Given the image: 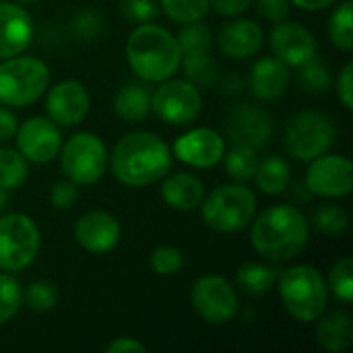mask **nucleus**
<instances>
[{
	"instance_id": "1",
	"label": "nucleus",
	"mask_w": 353,
	"mask_h": 353,
	"mask_svg": "<svg viewBox=\"0 0 353 353\" xmlns=\"http://www.w3.org/2000/svg\"><path fill=\"white\" fill-rule=\"evenodd\" d=\"M112 172L124 186H149L172 170V151L163 139L139 130L126 134L112 151Z\"/></svg>"
},
{
	"instance_id": "2",
	"label": "nucleus",
	"mask_w": 353,
	"mask_h": 353,
	"mask_svg": "<svg viewBox=\"0 0 353 353\" xmlns=\"http://www.w3.org/2000/svg\"><path fill=\"white\" fill-rule=\"evenodd\" d=\"M250 242L259 254L273 263L290 261L308 244V221L294 205L269 207L256 217Z\"/></svg>"
},
{
	"instance_id": "3",
	"label": "nucleus",
	"mask_w": 353,
	"mask_h": 353,
	"mask_svg": "<svg viewBox=\"0 0 353 353\" xmlns=\"http://www.w3.org/2000/svg\"><path fill=\"white\" fill-rule=\"evenodd\" d=\"M126 58L139 79L147 83H161L180 68L182 52L168 29L143 23L126 41Z\"/></svg>"
},
{
	"instance_id": "4",
	"label": "nucleus",
	"mask_w": 353,
	"mask_h": 353,
	"mask_svg": "<svg viewBox=\"0 0 353 353\" xmlns=\"http://www.w3.org/2000/svg\"><path fill=\"white\" fill-rule=\"evenodd\" d=\"M279 296L283 308L302 323L316 321L327 308V283L310 265H298L279 273Z\"/></svg>"
},
{
	"instance_id": "5",
	"label": "nucleus",
	"mask_w": 353,
	"mask_h": 353,
	"mask_svg": "<svg viewBox=\"0 0 353 353\" xmlns=\"http://www.w3.org/2000/svg\"><path fill=\"white\" fill-rule=\"evenodd\" d=\"M50 83L46 62L31 56H12L0 64V103L23 108L37 101Z\"/></svg>"
},
{
	"instance_id": "6",
	"label": "nucleus",
	"mask_w": 353,
	"mask_h": 353,
	"mask_svg": "<svg viewBox=\"0 0 353 353\" xmlns=\"http://www.w3.org/2000/svg\"><path fill=\"white\" fill-rule=\"evenodd\" d=\"M201 205L205 223L223 234L244 230L256 213L254 192L240 182L215 188Z\"/></svg>"
},
{
	"instance_id": "7",
	"label": "nucleus",
	"mask_w": 353,
	"mask_h": 353,
	"mask_svg": "<svg viewBox=\"0 0 353 353\" xmlns=\"http://www.w3.org/2000/svg\"><path fill=\"white\" fill-rule=\"evenodd\" d=\"M39 252V230L29 215L0 217V271H23Z\"/></svg>"
},
{
	"instance_id": "8",
	"label": "nucleus",
	"mask_w": 353,
	"mask_h": 353,
	"mask_svg": "<svg viewBox=\"0 0 353 353\" xmlns=\"http://www.w3.org/2000/svg\"><path fill=\"white\" fill-rule=\"evenodd\" d=\"M335 141V126L329 116L321 112H300L292 116L285 128L288 151L296 159L312 161L327 153Z\"/></svg>"
},
{
	"instance_id": "9",
	"label": "nucleus",
	"mask_w": 353,
	"mask_h": 353,
	"mask_svg": "<svg viewBox=\"0 0 353 353\" xmlns=\"http://www.w3.org/2000/svg\"><path fill=\"white\" fill-rule=\"evenodd\" d=\"M60 161L62 172L72 184L87 186L103 176L108 165V151L97 134L79 132L64 145Z\"/></svg>"
},
{
	"instance_id": "10",
	"label": "nucleus",
	"mask_w": 353,
	"mask_h": 353,
	"mask_svg": "<svg viewBox=\"0 0 353 353\" xmlns=\"http://www.w3.org/2000/svg\"><path fill=\"white\" fill-rule=\"evenodd\" d=\"M203 99L199 87L190 81H161L159 89L151 95V110L168 124H190L199 118Z\"/></svg>"
},
{
	"instance_id": "11",
	"label": "nucleus",
	"mask_w": 353,
	"mask_h": 353,
	"mask_svg": "<svg viewBox=\"0 0 353 353\" xmlns=\"http://www.w3.org/2000/svg\"><path fill=\"white\" fill-rule=\"evenodd\" d=\"M192 306L211 325H225L238 314V294L219 275H205L192 285Z\"/></svg>"
},
{
	"instance_id": "12",
	"label": "nucleus",
	"mask_w": 353,
	"mask_h": 353,
	"mask_svg": "<svg viewBox=\"0 0 353 353\" xmlns=\"http://www.w3.org/2000/svg\"><path fill=\"white\" fill-rule=\"evenodd\" d=\"M306 186L312 194L325 199H339L353 188L352 161L341 155H319L306 174Z\"/></svg>"
},
{
	"instance_id": "13",
	"label": "nucleus",
	"mask_w": 353,
	"mask_h": 353,
	"mask_svg": "<svg viewBox=\"0 0 353 353\" xmlns=\"http://www.w3.org/2000/svg\"><path fill=\"white\" fill-rule=\"evenodd\" d=\"M17 137V149L19 153L33 163H48L52 161L60 147L62 137L56 124L48 118H29L21 128L14 132Z\"/></svg>"
},
{
	"instance_id": "14",
	"label": "nucleus",
	"mask_w": 353,
	"mask_h": 353,
	"mask_svg": "<svg viewBox=\"0 0 353 353\" xmlns=\"http://www.w3.org/2000/svg\"><path fill=\"white\" fill-rule=\"evenodd\" d=\"M228 137L234 141V145H246L252 149H261L267 145L273 132L271 116L250 103H242L230 110L228 114Z\"/></svg>"
},
{
	"instance_id": "15",
	"label": "nucleus",
	"mask_w": 353,
	"mask_h": 353,
	"mask_svg": "<svg viewBox=\"0 0 353 353\" xmlns=\"http://www.w3.org/2000/svg\"><path fill=\"white\" fill-rule=\"evenodd\" d=\"M89 93L85 85L79 81H62L58 83L46 101V110L50 120L56 126H77L89 114Z\"/></svg>"
},
{
	"instance_id": "16",
	"label": "nucleus",
	"mask_w": 353,
	"mask_h": 353,
	"mask_svg": "<svg viewBox=\"0 0 353 353\" xmlns=\"http://www.w3.org/2000/svg\"><path fill=\"white\" fill-rule=\"evenodd\" d=\"M174 155L192 168H213L225 155V143L211 128H194L174 143Z\"/></svg>"
},
{
	"instance_id": "17",
	"label": "nucleus",
	"mask_w": 353,
	"mask_h": 353,
	"mask_svg": "<svg viewBox=\"0 0 353 353\" xmlns=\"http://www.w3.org/2000/svg\"><path fill=\"white\" fill-rule=\"evenodd\" d=\"M271 50L288 66H300L316 56V39L304 25L279 21L271 31Z\"/></svg>"
},
{
	"instance_id": "18",
	"label": "nucleus",
	"mask_w": 353,
	"mask_h": 353,
	"mask_svg": "<svg viewBox=\"0 0 353 353\" xmlns=\"http://www.w3.org/2000/svg\"><path fill=\"white\" fill-rule=\"evenodd\" d=\"M74 238L91 254H103L112 250L120 240V223L105 211L85 213L74 225Z\"/></svg>"
},
{
	"instance_id": "19",
	"label": "nucleus",
	"mask_w": 353,
	"mask_h": 353,
	"mask_svg": "<svg viewBox=\"0 0 353 353\" xmlns=\"http://www.w3.org/2000/svg\"><path fill=\"white\" fill-rule=\"evenodd\" d=\"M33 39L29 12L12 2H0V60L23 54Z\"/></svg>"
},
{
	"instance_id": "20",
	"label": "nucleus",
	"mask_w": 353,
	"mask_h": 353,
	"mask_svg": "<svg viewBox=\"0 0 353 353\" xmlns=\"http://www.w3.org/2000/svg\"><path fill=\"white\" fill-rule=\"evenodd\" d=\"M217 46L230 58H250L263 46V29L250 19L230 21L221 27Z\"/></svg>"
},
{
	"instance_id": "21",
	"label": "nucleus",
	"mask_w": 353,
	"mask_h": 353,
	"mask_svg": "<svg viewBox=\"0 0 353 353\" xmlns=\"http://www.w3.org/2000/svg\"><path fill=\"white\" fill-rule=\"evenodd\" d=\"M290 79L292 74L288 64L275 56H267L252 66L248 83H250V91L259 99L271 101V99H279L288 91Z\"/></svg>"
},
{
	"instance_id": "22",
	"label": "nucleus",
	"mask_w": 353,
	"mask_h": 353,
	"mask_svg": "<svg viewBox=\"0 0 353 353\" xmlns=\"http://www.w3.org/2000/svg\"><path fill=\"white\" fill-rule=\"evenodd\" d=\"M161 196L176 211H192V209H196L203 203L205 186H203V182L194 174L178 172V174H172L163 182Z\"/></svg>"
},
{
	"instance_id": "23",
	"label": "nucleus",
	"mask_w": 353,
	"mask_h": 353,
	"mask_svg": "<svg viewBox=\"0 0 353 353\" xmlns=\"http://www.w3.org/2000/svg\"><path fill=\"white\" fill-rule=\"evenodd\" d=\"M316 341L327 352H345L353 341L352 316L345 310H335L321 319L316 327Z\"/></svg>"
},
{
	"instance_id": "24",
	"label": "nucleus",
	"mask_w": 353,
	"mask_h": 353,
	"mask_svg": "<svg viewBox=\"0 0 353 353\" xmlns=\"http://www.w3.org/2000/svg\"><path fill=\"white\" fill-rule=\"evenodd\" d=\"M114 110L126 122L145 120L149 116V112H151V91H149V87L137 85V83H130V85L122 87L116 93Z\"/></svg>"
},
{
	"instance_id": "25",
	"label": "nucleus",
	"mask_w": 353,
	"mask_h": 353,
	"mask_svg": "<svg viewBox=\"0 0 353 353\" xmlns=\"http://www.w3.org/2000/svg\"><path fill=\"white\" fill-rule=\"evenodd\" d=\"M279 279L277 269L261 265V263H246L236 273V283L242 292L250 296H263L267 294Z\"/></svg>"
},
{
	"instance_id": "26",
	"label": "nucleus",
	"mask_w": 353,
	"mask_h": 353,
	"mask_svg": "<svg viewBox=\"0 0 353 353\" xmlns=\"http://www.w3.org/2000/svg\"><path fill=\"white\" fill-rule=\"evenodd\" d=\"M254 178L261 192L281 194L290 186V165L281 157H267L265 161H259Z\"/></svg>"
},
{
	"instance_id": "27",
	"label": "nucleus",
	"mask_w": 353,
	"mask_h": 353,
	"mask_svg": "<svg viewBox=\"0 0 353 353\" xmlns=\"http://www.w3.org/2000/svg\"><path fill=\"white\" fill-rule=\"evenodd\" d=\"M225 157V170H228V176L234 180V182H248L254 178L256 174V168H259V155H256V149L252 147H246V145H234L232 151Z\"/></svg>"
},
{
	"instance_id": "28",
	"label": "nucleus",
	"mask_w": 353,
	"mask_h": 353,
	"mask_svg": "<svg viewBox=\"0 0 353 353\" xmlns=\"http://www.w3.org/2000/svg\"><path fill=\"white\" fill-rule=\"evenodd\" d=\"M186 81H190L194 87H211L217 79V64L209 56V52L199 54H182L180 60Z\"/></svg>"
},
{
	"instance_id": "29",
	"label": "nucleus",
	"mask_w": 353,
	"mask_h": 353,
	"mask_svg": "<svg viewBox=\"0 0 353 353\" xmlns=\"http://www.w3.org/2000/svg\"><path fill=\"white\" fill-rule=\"evenodd\" d=\"M300 72H298V81H300V87L306 91V93H312V95H321V93H327L333 85V77H331V70L327 68V64L323 60H316V58H310L306 60L304 64L298 66Z\"/></svg>"
},
{
	"instance_id": "30",
	"label": "nucleus",
	"mask_w": 353,
	"mask_h": 353,
	"mask_svg": "<svg viewBox=\"0 0 353 353\" xmlns=\"http://www.w3.org/2000/svg\"><path fill=\"white\" fill-rule=\"evenodd\" d=\"M27 159L14 149H0V188L12 190L27 180Z\"/></svg>"
},
{
	"instance_id": "31",
	"label": "nucleus",
	"mask_w": 353,
	"mask_h": 353,
	"mask_svg": "<svg viewBox=\"0 0 353 353\" xmlns=\"http://www.w3.org/2000/svg\"><path fill=\"white\" fill-rule=\"evenodd\" d=\"M329 37L333 46H337L343 52H350L353 48V6L350 0L337 6V10L331 14Z\"/></svg>"
},
{
	"instance_id": "32",
	"label": "nucleus",
	"mask_w": 353,
	"mask_h": 353,
	"mask_svg": "<svg viewBox=\"0 0 353 353\" xmlns=\"http://www.w3.org/2000/svg\"><path fill=\"white\" fill-rule=\"evenodd\" d=\"M176 41H178V48L182 54H199V52H209V48L213 43V35H211L209 27L194 21V23H184Z\"/></svg>"
},
{
	"instance_id": "33",
	"label": "nucleus",
	"mask_w": 353,
	"mask_h": 353,
	"mask_svg": "<svg viewBox=\"0 0 353 353\" xmlns=\"http://www.w3.org/2000/svg\"><path fill=\"white\" fill-rule=\"evenodd\" d=\"M312 221H314V228L319 232H323L325 236H341L347 228L350 217L343 207H339L335 203H327L314 211Z\"/></svg>"
},
{
	"instance_id": "34",
	"label": "nucleus",
	"mask_w": 353,
	"mask_h": 353,
	"mask_svg": "<svg viewBox=\"0 0 353 353\" xmlns=\"http://www.w3.org/2000/svg\"><path fill=\"white\" fill-rule=\"evenodd\" d=\"M163 12L176 23L201 21L209 10V0H161Z\"/></svg>"
},
{
	"instance_id": "35",
	"label": "nucleus",
	"mask_w": 353,
	"mask_h": 353,
	"mask_svg": "<svg viewBox=\"0 0 353 353\" xmlns=\"http://www.w3.org/2000/svg\"><path fill=\"white\" fill-rule=\"evenodd\" d=\"M23 302L33 312H48L58 304V290L50 281H33L25 290Z\"/></svg>"
},
{
	"instance_id": "36",
	"label": "nucleus",
	"mask_w": 353,
	"mask_h": 353,
	"mask_svg": "<svg viewBox=\"0 0 353 353\" xmlns=\"http://www.w3.org/2000/svg\"><path fill=\"white\" fill-rule=\"evenodd\" d=\"M21 302H23V292L19 281L6 273H0V325L10 321L19 312Z\"/></svg>"
},
{
	"instance_id": "37",
	"label": "nucleus",
	"mask_w": 353,
	"mask_h": 353,
	"mask_svg": "<svg viewBox=\"0 0 353 353\" xmlns=\"http://www.w3.org/2000/svg\"><path fill=\"white\" fill-rule=\"evenodd\" d=\"M331 292L337 300L343 304H350L353 300V261L352 259H341L333 269L329 277Z\"/></svg>"
},
{
	"instance_id": "38",
	"label": "nucleus",
	"mask_w": 353,
	"mask_h": 353,
	"mask_svg": "<svg viewBox=\"0 0 353 353\" xmlns=\"http://www.w3.org/2000/svg\"><path fill=\"white\" fill-rule=\"evenodd\" d=\"M149 263H151L153 273H157V275H176L184 265V256L174 246H161V248L153 250Z\"/></svg>"
},
{
	"instance_id": "39",
	"label": "nucleus",
	"mask_w": 353,
	"mask_h": 353,
	"mask_svg": "<svg viewBox=\"0 0 353 353\" xmlns=\"http://www.w3.org/2000/svg\"><path fill=\"white\" fill-rule=\"evenodd\" d=\"M120 12L126 21L143 25L151 23L159 14V8L155 0H120Z\"/></svg>"
},
{
	"instance_id": "40",
	"label": "nucleus",
	"mask_w": 353,
	"mask_h": 353,
	"mask_svg": "<svg viewBox=\"0 0 353 353\" xmlns=\"http://www.w3.org/2000/svg\"><path fill=\"white\" fill-rule=\"evenodd\" d=\"M72 31L79 39L91 41L103 31V21L97 12L93 10H83L72 19Z\"/></svg>"
},
{
	"instance_id": "41",
	"label": "nucleus",
	"mask_w": 353,
	"mask_h": 353,
	"mask_svg": "<svg viewBox=\"0 0 353 353\" xmlns=\"http://www.w3.org/2000/svg\"><path fill=\"white\" fill-rule=\"evenodd\" d=\"M79 199V192H77V184H72L70 180L68 182H56L52 186V192H50V201L54 205V209H60V211H66L70 209Z\"/></svg>"
},
{
	"instance_id": "42",
	"label": "nucleus",
	"mask_w": 353,
	"mask_h": 353,
	"mask_svg": "<svg viewBox=\"0 0 353 353\" xmlns=\"http://www.w3.org/2000/svg\"><path fill=\"white\" fill-rule=\"evenodd\" d=\"M256 8L267 21L279 23L290 14V0H256Z\"/></svg>"
},
{
	"instance_id": "43",
	"label": "nucleus",
	"mask_w": 353,
	"mask_h": 353,
	"mask_svg": "<svg viewBox=\"0 0 353 353\" xmlns=\"http://www.w3.org/2000/svg\"><path fill=\"white\" fill-rule=\"evenodd\" d=\"M337 93H339V99L341 103L352 110L353 108V64H345L341 74H339V81H337Z\"/></svg>"
},
{
	"instance_id": "44",
	"label": "nucleus",
	"mask_w": 353,
	"mask_h": 353,
	"mask_svg": "<svg viewBox=\"0 0 353 353\" xmlns=\"http://www.w3.org/2000/svg\"><path fill=\"white\" fill-rule=\"evenodd\" d=\"M252 0H209V6L215 8V12L223 17H238L240 12L248 10Z\"/></svg>"
},
{
	"instance_id": "45",
	"label": "nucleus",
	"mask_w": 353,
	"mask_h": 353,
	"mask_svg": "<svg viewBox=\"0 0 353 353\" xmlns=\"http://www.w3.org/2000/svg\"><path fill=\"white\" fill-rule=\"evenodd\" d=\"M105 352L108 353H132V352L145 353L147 352V347H145L141 341L132 339V337H120V339L112 341V343L105 347Z\"/></svg>"
},
{
	"instance_id": "46",
	"label": "nucleus",
	"mask_w": 353,
	"mask_h": 353,
	"mask_svg": "<svg viewBox=\"0 0 353 353\" xmlns=\"http://www.w3.org/2000/svg\"><path fill=\"white\" fill-rule=\"evenodd\" d=\"M14 132H17V118L8 110L0 108V143L10 141Z\"/></svg>"
},
{
	"instance_id": "47",
	"label": "nucleus",
	"mask_w": 353,
	"mask_h": 353,
	"mask_svg": "<svg viewBox=\"0 0 353 353\" xmlns=\"http://www.w3.org/2000/svg\"><path fill=\"white\" fill-rule=\"evenodd\" d=\"M221 87H223V93L228 95H236L242 91V79L238 74H230L221 81Z\"/></svg>"
},
{
	"instance_id": "48",
	"label": "nucleus",
	"mask_w": 353,
	"mask_h": 353,
	"mask_svg": "<svg viewBox=\"0 0 353 353\" xmlns=\"http://www.w3.org/2000/svg\"><path fill=\"white\" fill-rule=\"evenodd\" d=\"M290 2H294L296 6H300L304 10H323V8L331 6L335 0H290Z\"/></svg>"
},
{
	"instance_id": "49",
	"label": "nucleus",
	"mask_w": 353,
	"mask_h": 353,
	"mask_svg": "<svg viewBox=\"0 0 353 353\" xmlns=\"http://www.w3.org/2000/svg\"><path fill=\"white\" fill-rule=\"evenodd\" d=\"M8 201H10V194H8V190L0 188V211H4V209H6Z\"/></svg>"
},
{
	"instance_id": "50",
	"label": "nucleus",
	"mask_w": 353,
	"mask_h": 353,
	"mask_svg": "<svg viewBox=\"0 0 353 353\" xmlns=\"http://www.w3.org/2000/svg\"><path fill=\"white\" fill-rule=\"evenodd\" d=\"M19 2H33V0H19Z\"/></svg>"
}]
</instances>
